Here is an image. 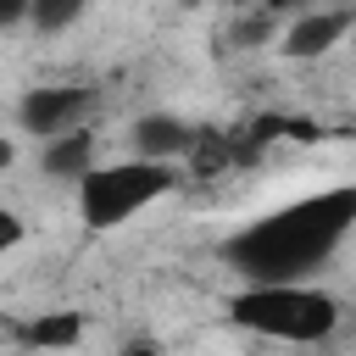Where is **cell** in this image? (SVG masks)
<instances>
[{
	"mask_svg": "<svg viewBox=\"0 0 356 356\" xmlns=\"http://www.w3.org/2000/svg\"><path fill=\"white\" fill-rule=\"evenodd\" d=\"M83 117H89V89H78V83H61V89H28L22 106H17V122H22L28 134H39L44 145L61 139V134H72Z\"/></svg>",
	"mask_w": 356,
	"mask_h": 356,
	"instance_id": "obj_4",
	"label": "cell"
},
{
	"mask_svg": "<svg viewBox=\"0 0 356 356\" xmlns=\"http://www.w3.org/2000/svg\"><path fill=\"white\" fill-rule=\"evenodd\" d=\"M11 161H17V145H11V139H0V172H6Z\"/></svg>",
	"mask_w": 356,
	"mask_h": 356,
	"instance_id": "obj_14",
	"label": "cell"
},
{
	"mask_svg": "<svg viewBox=\"0 0 356 356\" xmlns=\"http://www.w3.org/2000/svg\"><path fill=\"white\" fill-rule=\"evenodd\" d=\"M17 339L28 350H72L83 339V317L78 312H39V317H28L17 328Z\"/></svg>",
	"mask_w": 356,
	"mask_h": 356,
	"instance_id": "obj_7",
	"label": "cell"
},
{
	"mask_svg": "<svg viewBox=\"0 0 356 356\" xmlns=\"http://www.w3.org/2000/svg\"><path fill=\"white\" fill-rule=\"evenodd\" d=\"M189 139H195V128H189V122H178V117H161V111L134 122V150H139V161L178 167V161L189 156Z\"/></svg>",
	"mask_w": 356,
	"mask_h": 356,
	"instance_id": "obj_6",
	"label": "cell"
},
{
	"mask_svg": "<svg viewBox=\"0 0 356 356\" xmlns=\"http://www.w3.org/2000/svg\"><path fill=\"white\" fill-rule=\"evenodd\" d=\"M178 189V167L161 161H117V167H95L89 178H78V217L89 228H122L134 211L156 206L161 195Z\"/></svg>",
	"mask_w": 356,
	"mask_h": 356,
	"instance_id": "obj_3",
	"label": "cell"
},
{
	"mask_svg": "<svg viewBox=\"0 0 356 356\" xmlns=\"http://www.w3.org/2000/svg\"><path fill=\"white\" fill-rule=\"evenodd\" d=\"M39 161H44V172H50V178H89V172H95V134L72 128V134L50 139Z\"/></svg>",
	"mask_w": 356,
	"mask_h": 356,
	"instance_id": "obj_8",
	"label": "cell"
},
{
	"mask_svg": "<svg viewBox=\"0 0 356 356\" xmlns=\"http://www.w3.org/2000/svg\"><path fill=\"white\" fill-rule=\"evenodd\" d=\"M122 356H161V350H156L150 339H128V345H122Z\"/></svg>",
	"mask_w": 356,
	"mask_h": 356,
	"instance_id": "obj_13",
	"label": "cell"
},
{
	"mask_svg": "<svg viewBox=\"0 0 356 356\" xmlns=\"http://www.w3.org/2000/svg\"><path fill=\"white\" fill-rule=\"evenodd\" d=\"M22 234H28V228H22V217L0 206V256H11V250L22 245Z\"/></svg>",
	"mask_w": 356,
	"mask_h": 356,
	"instance_id": "obj_11",
	"label": "cell"
},
{
	"mask_svg": "<svg viewBox=\"0 0 356 356\" xmlns=\"http://www.w3.org/2000/svg\"><path fill=\"white\" fill-rule=\"evenodd\" d=\"M83 17V6L78 0H44V6H28V22L39 28V33H56V28H72Z\"/></svg>",
	"mask_w": 356,
	"mask_h": 356,
	"instance_id": "obj_9",
	"label": "cell"
},
{
	"mask_svg": "<svg viewBox=\"0 0 356 356\" xmlns=\"http://www.w3.org/2000/svg\"><path fill=\"white\" fill-rule=\"evenodd\" d=\"M22 17H28V0H0V28H11Z\"/></svg>",
	"mask_w": 356,
	"mask_h": 356,
	"instance_id": "obj_12",
	"label": "cell"
},
{
	"mask_svg": "<svg viewBox=\"0 0 356 356\" xmlns=\"http://www.w3.org/2000/svg\"><path fill=\"white\" fill-rule=\"evenodd\" d=\"M350 228H356V184L317 189V195L289 200V206L256 217L250 228H239V234L222 245V261H228L239 278H250V289L300 284L306 273H317V267L345 245Z\"/></svg>",
	"mask_w": 356,
	"mask_h": 356,
	"instance_id": "obj_1",
	"label": "cell"
},
{
	"mask_svg": "<svg viewBox=\"0 0 356 356\" xmlns=\"http://www.w3.org/2000/svg\"><path fill=\"white\" fill-rule=\"evenodd\" d=\"M234 328L261 334V339H284V345H323L339 328V300L306 284H267V289H239L228 300Z\"/></svg>",
	"mask_w": 356,
	"mask_h": 356,
	"instance_id": "obj_2",
	"label": "cell"
},
{
	"mask_svg": "<svg viewBox=\"0 0 356 356\" xmlns=\"http://www.w3.org/2000/svg\"><path fill=\"white\" fill-rule=\"evenodd\" d=\"M356 28V11H300L289 28H284V56L289 61H312V56H328L345 33Z\"/></svg>",
	"mask_w": 356,
	"mask_h": 356,
	"instance_id": "obj_5",
	"label": "cell"
},
{
	"mask_svg": "<svg viewBox=\"0 0 356 356\" xmlns=\"http://www.w3.org/2000/svg\"><path fill=\"white\" fill-rule=\"evenodd\" d=\"M273 28H278V17H273V11H250V17H239V22H234V33H228V39H234L239 50H250V44H267V39H273Z\"/></svg>",
	"mask_w": 356,
	"mask_h": 356,
	"instance_id": "obj_10",
	"label": "cell"
}]
</instances>
